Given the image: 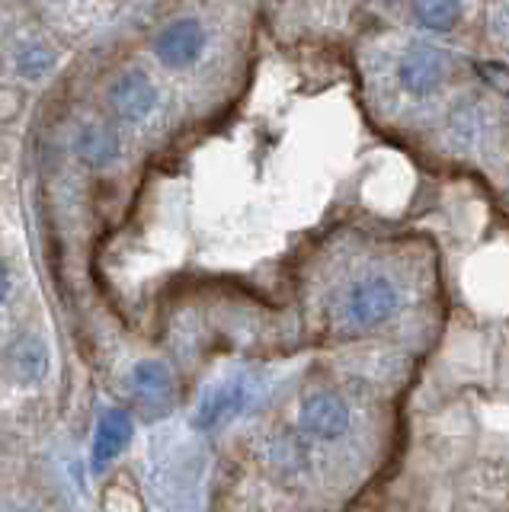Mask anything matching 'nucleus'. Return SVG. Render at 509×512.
Returning a JSON list of instances; mask_svg holds the SVG:
<instances>
[{"mask_svg":"<svg viewBox=\"0 0 509 512\" xmlns=\"http://www.w3.org/2000/svg\"><path fill=\"white\" fill-rule=\"evenodd\" d=\"M247 397H250V388H247L244 378H228V381L215 384V388L205 391V397L199 400L193 426L196 429H218V426H225L228 420H234V416L247 407Z\"/></svg>","mask_w":509,"mask_h":512,"instance_id":"nucleus-6","label":"nucleus"},{"mask_svg":"<svg viewBox=\"0 0 509 512\" xmlns=\"http://www.w3.org/2000/svg\"><path fill=\"white\" fill-rule=\"evenodd\" d=\"M55 64V52L49 45H23L20 52H17V71L23 77H42V74H49V68Z\"/></svg>","mask_w":509,"mask_h":512,"instance_id":"nucleus-11","label":"nucleus"},{"mask_svg":"<svg viewBox=\"0 0 509 512\" xmlns=\"http://www.w3.org/2000/svg\"><path fill=\"white\" fill-rule=\"evenodd\" d=\"M74 151H77V157H81L87 167L103 170V167H113L116 160H119V154H122V141H119V132H116L113 125L87 122V125L81 128V132H77Z\"/></svg>","mask_w":509,"mask_h":512,"instance_id":"nucleus-8","label":"nucleus"},{"mask_svg":"<svg viewBox=\"0 0 509 512\" xmlns=\"http://www.w3.org/2000/svg\"><path fill=\"white\" fill-rule=\"evenodd\" d=\"M109 103H113L116 116L122 122H145L154 106H157V87L151 84L148 74L141 71H125L113 80V87H109Z\"/></svg>","mask_w":509,"mask_h":512,"instance_id":"nucleus-3","label":"nucleus"},{"mask_svg":"<svg viewBox=\"0 0 509 512\" xmlns=\"http://www.w3.org/2000/svg\"><path fill=\"white\" fill-rule=\"evenodd\" d=\"M132 394L141 400L145 407H170L173 400V375L164 362L157 359H145L132 368Z\"/></svg>","mask_w":509,"mask_h":512,"instance_id":"nucleus-9","label":"nucleus"},{"mask_svg":"<svg viewBox=\"0 0 509 512\" xmlns=\"http://www.w3.org/2000/svg\"><path fill=\"white\" fill-rule=\"evenodd\" d=\"M349 407L337 394H311L305 404H301V429L308 432L311 439L333 442L349 432Z\"/></svg>","mask_w":509,"mask_h":512,"instance_id":"nucleus-5","label":"nucleus"},{"mask_svg":"<svg viewBox=\"0 0 509 512\" xmlns=\"http://www.w3.org/2000/svg\"><path fill=\"white\" fill-rule=\"evenodd\" d=\"M132 416L122 407H109L100 416L97 436H93V474H103L106 464L122 455V448L132 442Z\"/></svg>","mask_w":509,"mask_h":512,"instance_id":"nucleus-7","label":"nucleus"},{"mask_svg":"<svg viewBox=\"0 0 509 512\" xmlns=\"http://www.w3.org/2000/svg\"><path fill=\"white\" fill-rule=\"evenodd\" d=\"M442 77H445V58L433 45H413L404 52V58L397 61V84H401V90L410 93L413 100L433 96L442 87Z\"/></svg>","mask_w":509,"mask_h":512,"instance_id":"nucleus-2","label":"nucleus"},{"mask_svg":"<svg viewBox=\"0 0 509 512\" xmlns=\"http://www.w3.org/2000/svg\"><path fill=\"white\" fill-rule=\"evenodd\" d=\"M413 16H417L420 26H426V29L449 32L458 23L461 7L452 4V0H433V4H413Z\"/></svg>","mask_w":509,"mask_h":512,"instance_id":"nucleus-10","label":"nucleus"},{"mask_svg":"<svg viewBox=\"0 0 509 512\" xmlns=\"http://www.w3.org/2000/svg\"><path fill=\"white\" fill-rule=\"evenodd\" d=\"M202 48H205V29L199 20H177L157 32V39H154V52L161 58V64L177 71L196 64Z\"/></svg>","mask_w":509,"mask_h":512,"instance_id":"nucleus-4","label":"nucleus"},{"mask_svg":"<svg viewBox=\"0 0 509 512\" xmlns=\"http://www.w3.org/2000/svg\"><path fill=\"white\" fill-rule=\"evenodd\" d=\"M397 311H401V288L388 276L356 279L340 298V324L353 330H369L385 324Z\"/></svg>","mask_w":509,"mask_h":512,"instance_id":"nucleus-1","label":"nucleus"},{"mask_svg":"<svg viewBox=\"0 0 509 512\" xmlns=\"http://www.w3.org/2000/svg\"><path fill=\"white\" fill-rule=\"evenodd\" d=\"M7 292H10V279H7V269L0 266V301L7 298Z\"/></svg>","mask_w":509,"mask_h":512,"instance_id":"nucleus-12","label":"nucleus"}]
</instances>
